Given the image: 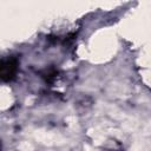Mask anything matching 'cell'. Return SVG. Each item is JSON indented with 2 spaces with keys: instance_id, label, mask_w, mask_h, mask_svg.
<instances>
[{
  "instance_id": "6da1fadb",
  "label": "cell",
  "mask_w": 151,
  "mask_h": 151,
  "mask_svg": "<svg viewBox=\"0 0 151 151\" xmlns=\"http://www.w3.org/2000/svg\"><path fill=\"white\" fill-rule=\"evenodd\" d=\"M17 67H18V63L14 58H8V59H4L2 64H1V68H0V74H1V79L4 81H9L14 78L15 73H17Z\"/></svg>"
}]
</instances>
